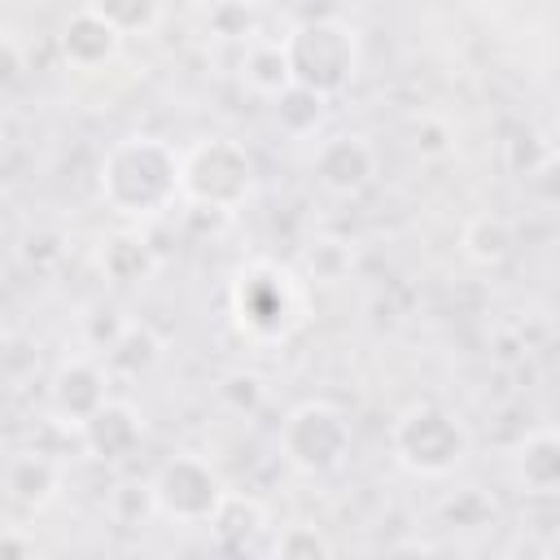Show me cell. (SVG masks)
<instances>
[{
	"instance_id": "6da1fadb",
	"label": "cell",
	"mask_w": 560,
	"mask_h": 560,
	"mask_svg": "<svg viewBox=\"0 0 560 560\" xmlns=\"http://www.w3.org/2000/svg\"><path fill=\"white\" fill-rule=\"evenodd\" d=\"M101 201L122 219H158L179 197V153L158 136H122L105 149L96 171Z\"/></svg>"
},
{
	"instance_id": "7a4b0ae2",
	"label": "cell",
	"mask_w": 560,
	"mask_h": 560,
	"mask_svg": "<svg viewBox=\"0 0 560 560\" xmlns=\"http://www.w3.org/2000/svg\"><path fill=\"white\" fill-rule=\"evenodd\" d=\"M232 319L254 341H284L306 324V284L293 267L254 258L232 280Z\"/></svg>"
},
{
	"instance_id": "3957f363",
	"label": "cell",
	"mask_w": 560,
	"mask_h": 560,
	"mask_svg": "<svg viewBox=\"0 0 560 560\" xmlns=\"http://www.w3.org/2000/svg\"><path fill=\"white\" fill-rule=\"evenodd\" d=\"M179 197L192 210L236 214L254 197V158L228 136H206L179 153Z\"/></svg>"
},
{
	"instance_id": "277c9868",
	"label": "cell",
	"mask_w": 560,
	"mask_h": 560,
	"mask_svg": "<svg viewBox=\"0 0 560 560\" xmlns=\"http://www.w3.org/2000/svg\"><path fill=\"white\" fill-rule=\"evenodd\" d=\"M389 451L416 477H451L468 459L472 438L464 420L442 402H411L389 424Z\"/></svg>"
},
{
	"instance_id": "5b68a950",
	"label": "cell",
	"mask_w": 560,
	"mask_h": 560,
	"mask_svg": "<svg viewBox=\"0 0 560 560\" xmlns=\"http://www.w3.org/2000/svg\"><path fill=\"white\" fill-rule=\"evenodd\" d=\"M293 83L337 101L359 79V35L341 18H306L284 35Z\"/></svg>"
},
{
	"instance_id": "8992f818",
	"label": "cell",
	"mask_w": 560,
	"mask_h": 560,
	"mask_svg": "<svg viewBox=\"0 0 560 560\" xmlns=\"http://www.w3.org/2000/svg\"><path fill=\"white\" fill-rule=\"evenodd\" d=\"M276 442H280V459L293 472H302V477H328V472H337L350 459L354 429H350V416L337 402L306 398V402H298L280 420Z\"/></svg>"
},
{
	"instance_id": "52a82bcc",
	"label": "cell",
	"mask_w": 560,
	"mask_h": 560,
	"mask_svg": "<svg viewBox=\"0 0 560 560\" xmlns=\"http://www.w3.org/2000/svg\"><path fill=\"white\" fill-rule=\"evenodd\" d=\"M149 486L158 499V516H166L175 525H210L232 494L223 472L197 451H179V455L162 459L153 468Z\"/></svg>"
},
{
	"instance_id": "ba28073f",
	"label": "cell",
	"mask_w": 560,
	"mask_h": 560,
	"mask_svg": "<svg viewBox=\"0 0 560 560\" xmlns=\"http://www.w3.org/2000/svg\"><path fill=\"white\" fill-rule=\"evenodd\" d=\"M109 363L96 354V350H79V354H66L61 363H57V372L48 376V394H44V402H48V416L61 424V429H70L74 438L83 433V424L114 398L109 394Z\"/></svg>"
},
{
	"instance_id": "9c48e42d",
	"label": "cell",
	"mask_w": 560,
	"mask_h": 560,
	"mask_svg": "<svg viewBox=\"0 0 560 560\" xmlns=\"http://www.w3.org/2000/svg\"><path fill=\"white\" fill-rule=\"evenodd\" d=\"M381 171V153L368 136L359 131H337V136H324L311 153V175L315 184L337 197V201H354L363 188H372Z\"/></svg>"
},
{
	"instance_id": "30bf717a",
	"label": "cell",
	"mask_w": 560,
	"mask_h": 560,
	"mask_svg": "<svg viewBox=\"0 0 560 560\" xmlns=\"http://www.w3.org/2000/svg\"><path fill=\"white\" fill-rule=\"evenodd\" d=\"M66 486V468L61 459L44 455V451H9L4 459V508L13 521L22 516H39Z\"/></svg>"
},
{
	"instance_id": "8fae6325",
	"label": "cell",
	"mask_w": 560,
	"mask_h": 560,
	"mask_svg": "<svg viewBox=\"0 0 560 560\" xmlns=\"http://www.w3.org/2000/svg\"><path fill=\"white\" fill-rule=\"evenodd\" d=\"M144 438H149V424H144V416H140L127 398H109V402L83 424V433H79L83 451H88L92 459H101V464H127L131 455H140Z\"/></svg>"
},
{
	"instance_id": "7c38bea8",
	"label": "cell",
	"mask_w": 560,
	"mask_h": 560,
	"mask_svg": "<svg viewBox=\"0 0 560 560\" xmlns=\"http://www.w3.org/2000/svg\"><path fill=\"white\" fill-rule=\"evenodd\" d=\"M57 44H61V57H66L70 70H105L109 61H118L127 35L83 4V9L61 26V39H57Z\"/></svg>"
},
{
	"instance_id": "4fadbf2b",
	"label": "cell",
	"mask_w": 560,
	"mask_h": 560,
	"mask_svg": "<svg viewBox=\"0 0 560 560\" xmlns=\"http://www.w3.org/2000/svg\"><path fill=\"white\" fill-rule=\"evenodd\" d=\"M512 481L521 494H560V429H534L512 446Z\"/></svg>"
},
{
	"instance_id": "5bb4252c",
	"label": "cell",
	"mask_w": 560,
	"mask_h": 560,
	"mask_svg": "<svg viewBox=\"0 0 560 560\" xmlns=\"http://www.w3.org/2000/svg\"><path fill=\"white\" fill-rule=\"evenodd\" d=\"M241 83L262 96L267 105L276 96H284L293 88V66H289V48L284 39H267V35H254L241 52Z\"/></svg>"
},
{
	"instance_id": "9a60e30c",
	"label": "cell",
	"mask_w": 560,
	"mask_h": 560,
	"mask_svg": "<svg viewBox=\"0 0 560 560\" xmlns=\"http://www.w3.org/2000/svg\"><path fill=\"white\" fill-rule=\"evenodd\" d=\"M459 254L472 267H503L516 254V228H512V219L490 214V210L486 214H472L459 228Z\"/></svg>"
},
{
	"instance_id": "2e32d148",
	"label": "cell",
	"mask_w": 560,
	"mask_h": 560,
	"mask_svg": "<svg viewBox=\"0 0 560 560\" xmlns=\"http://www.w3.org/2000/svg\"><path fill=\"white\" fill-rule=\"evenodd\" d=\"M101 271H105V280H114V284H140V280H149L153 271H158V254H153V245H149V236L144 232H114L105 245H101Z\"/></svg>"
},
{
	"instance_id": "e0dca14e",
	"label": "cell",
	"mask_w": 560,
	"mask_h": 560,
	"mask_svg": "<svg viewBox=\"0 0 560 560\" xmlns=\"http://www.w3.org/2000/svg\"><path fill=\"white\" fill-rule=\"evenodd\" d=\"M271 525H267V508L258 503V499H249V494H228V503L219 508V516L210 521V534H214V542L219 547H228V551H245V547H254V538L258 534H267Z\"/></svg>"
},
{
	"instance_id": "ac0fdd59",
	"label": "cell",
	"mask_w": 560,
	"mask_h": 560,
	"mask_svg": "<svg viewBox=\"0 0 560 560\" xmlns=\"http://www.w3.org/2000/svg\"><path fill=\"white\" fill-rule=\"evenodd\" d=\"M101 359L109 363L114 376H140V372H149V368L162 359V337L153 332V324L127 319V328L118 332V341H114Z\"/></svg>"
},
{
	"instance_id": "d6986e66",
	"label": "cell",
	"mask_w": 560,
	"mask_h": 560,
	"mask_svg": "<svg viewBox=\"0 0 560 560\" xmlns=\"http://www.w3.org/2000/svg\"><path fill=\"white\" fill-rule=\"evenodd\" d=\"M92 13H101L109 26H118L127 39L153 35L166 18V0H83Z\"/></svg>"
},
{
	"instance_id": "ffe728a7",
	"label": "cell",
	"mask_w": 560,
	"mask_h": 560,
	"mask_svg": "<svg viewBox=\"0 0 560 560\" xmlns=\"http://www.w3.org/2000/svg\"><path fill=\"white\" fill-rule=\"evenodd\" d=\"M271 109H276V122H280V131H289V136H315V127L324 122V109H328V96H319V92H311V88H302V83H293L284 96H276L271 101Z\"/></svg>"
},
{
	"instance_id": "44dd1931",
	"label": "cell",
	"mask_w": 560,
	"mask_h": 560,
	"mask_svg": "<svg viewBox=\"0 0 560 560\" xmlns=\"http://www.w3.org/2000/svg\"><path fill=\"white\" fill-rule=\"evenodd\" d=\"M267 551L280 556V560H315V556H332L337 547H332V538H324L315 525L293 521V525L276 529V538L267 542Z\"/></svg>"
},
{
	"instance_id": "7402d4cb",
	"label": "cell",
	"mask_w": 560,
	"mask_h": 560,
	"mask_svg": "<svg viewBox=\"0 0 560 560\" xmlns=\"http://www.w3.org/2000/svg\"><path fill=\"white\" fill-rule=\"evenodd\" d=\"M350 267H354L350 241H337V236L311 241V249H306V271H311V280H341Z\"/></svg>"
},
{
	"instance_id": "603a6c76",
	"label": "cell",
	"mask_w": 560,
	"mask_h": 560,
	"mask_svg": "<svg viewBox=\"0 0 560 560\" xmlns=\"http://www.w3.org/2000/svg\"><path fill=\"white\" fill-rule=\"evenodd\" d=\"M219 402L223 407H232L236 416H254L258 407H262V398H267V385H262V376L258 372H245V368H236V372H228L223 381H219Z\"/></svg>"
},
{
	"instance_id": "cb8c5ba5",
	"label": "cell",
	"mask_w": 560,
	"mask_h": 560,
	"mask_svg": "<svg viewBox=\"0 0 560 560\" xmlns=\"http://www.w3.org/2000/svg\"><path fill=\"white\" fill-rule=\"evenodd\" d=\"M109 512L118 525H140L149 516H158V499H153V486L149 481H122L114 494H109Z\"/></svg>"
},
{
	"instance_id": "d4e9b609",
	"label": "cell",
	"mask_w": 560,
	"mask_h": 560,
	"mask_svg": "<svg viewBox=\"0 0 560 560\" xmlns=\"http://www.w3.org/2000/svg\"><path fill=\"white\" fill-rule=\"evenodd\" d=\"M494 512H499L494 499H490L486 490H477V486H468V490H459L455 499L442 503V521H446V525H464V529H481V525H490Z\"/></svg>"
},
{
	"instance_id": "484cf974",
	"label": "cell",
	"mask_w": 560,
	"mask_h": 560,
	"mask_svg": "<svg viewBox=\"0 0 560 560\" xmlns=\"http://www.w3.org/2000/svg\"><path fill=\"white\" fill-rule=\"evenodd\" d=\"M210 31H214L219 39H241V44H249V39L258 35V13H254L245 0H219V4L210 9Z\"/></svg>"
},
{
	"instance_id": "4316f807",
	"label": "cell",
	"mask_w": 560,
	"mask_h": 560,
	"mask_svg": "<svg viewBox=\"0 0 560 560\" xmlns=\"http://www.w3.org/2000/svg\"><path fill=\"white\" fill-rule=\"evenodd\" d=\"M411 149H416L420 158H446V153L455 149V131L446 127V118L420 114V118L411 122Z\"/></svg>"
},
{
	"instance_id": "83f0119b",
	"label": "cell",
	"mask_w": 560,
	"mask_h": 560,
	"mask_svg": "<svg viewBox=\"0 0 560 560\" xmlns=\"http://www.w3.org/2000/svg\"><path fill=\"white\" fill-rule=\"evenodd\" d=\"M525 184L542 206H560V149H547L538 162H529Z\"/></svg>"
},
{
	"instance_id": "f1b7e54d",
	"label": "cell",
	"mask_w": 560,
	"mask_h": 560,
	"mask_svg": "<svg viewBox=\"0 0 560 560\" xmlns=\"http://www.w3.org/2000/svg\"><path fill=\"white\" fill-rule=\"evenodd\" d=\"M22 74H26V52L18 44V31H4V83L13 88L22 83Z\"/></svg>"
}]
</instances>
